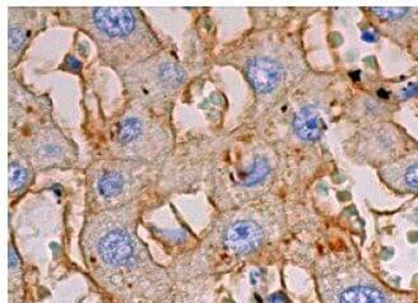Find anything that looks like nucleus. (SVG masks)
<instances>
[{"label": "nucleus", "instance_id": "obj_1", "mask_svg": "<svg viewBox=\"0 0 418 303\" xmlns=\"http://www.w3.org/2000/svg\"><path fill=\"white\" fill-rule=\"evenodd\" d=\"M84 27L97 41L99 50H134L145 40L156 41L140 13L133 8H86Z\"/></svg>", "mask_w": 418, "mask_h": 303}, {"label": "nucleus", "instance_id": "obj_2", "mask_svg": "<svg viewBox=\"0 0 418 303\" xmlns=\"http://www.w3.org/2000/svg\"><path fill=\"white\" fill-rule=\"evenodd\" d=\"M134 241L124 228L108 229L99 237L97 251L101 260L113 268L127 265L134 256Z\"/></svg>", "mask_w": 418, "mask_h": 303}, {"label": "nucleus", "instance_id": "obj_3", "mask_svg": "<svg viewBox=\"0 0 418 303\" xmlns=\"http://www.w3.org/2000/svg\"><path fill=\"white\" fill-rule=\"evenodd\" d=\"M283 70L281 64L272 58L257 56L246 65V76L252 88L258 93L266 95L274 91L281 83Z\"/></svg>", "mask_w": 418, "mask_h": 303}, {"label": "nucleus", "instance_id": "obj_4", "mask_svg": "<svg viewBox=\"0 0 418 303\" xmlns=\"http://www.w3.org/2000/svg\"><path fill=\"white\" fill-rule=\"evenodd\" d=\"M263 241V231L251 220H237L227 228L223 243L234 254H250Z\"/></svg>", "mask_w": 418, "mask_h": 303}, {"label": "nucleus", "instance_id": "obj_5", "mask_svg": "<svg viewBox=\"0 0 418 303\" xmlns=\"http://www.w3.org/2000/svg\"><path fill=\"white\" fill-rule=\"evenodd\" d=\"M67 148V142L64 137L56 131H40L32 139L31 154L40 163H51L64 157Z\"/></svg>", "mask_w": 418, "mask_h": 303}, {"label": "nucleus", "instance_id": "obj_6", "mask_svg": "<svg viewBox=\"0 0 418 303\" xmlns=\"http://www.w3.org/2000/svg\"><path fill=\"white\" fill-rule=\"evenodd\" d=\"M323 120L312 106L303 107L294 119V130L297 137L306 142L316 140L323 133Z\"/></svg>", "mask_w": 418, "mask_h": 303}, {"label": "nucleus", "instance_id": "obj_7", "mask_svg": "<svg viewBox=\"0 0 418 303\" xmlns=\"http://www.w3.org/2000/svg\"><path fill=\"white\" fill-rule=\"evenodd\" d=\"M145 124L143 119L138 116H127L119 122L116 129V142L124 147L137 145L145 137Z\"/></svg>", "mask_w": 418, "mask_h": 303}, {"label": "nucleus", "instance_id": "obj_8", "mask_svg": "<svg viewBox=\"0 0 418 303\" xmlns=\"http://www.w3.org/2000/svg\"><path fill=\"white\" fill-rule=\"evenodd\" d=\"M339 303H387V297L373 287L355 286L343 292Z\"/></svg>", "mask_w": 418, "mask_h": 303}, {"label": "nucleus", "instance_id": "obj_9", "mask_svg": "<svg viewBox=\"0 0 418 303\" xmlns=\"http://www.w3.org/2000/svg\"><path fill=\"white\" fill-rule=\"evenodd\" d=\"M127 185L125 176L116 171H106L97 179V191L104 197H115L122 194Z\"/></svg>", "mask_w": 418, "mask_h": 303}, {"label": "nucleus", "instance_id": "obj_10", "mask_svg": "<svg viewBox=\"0 0 418 303\" xmlns=\"http://www.w3.org/2000/svg\"><path fill=\"white\" fill-rule=\"evenodd\" d=\"M269 171H271L269 163L266 162V159L258 157V158L252 162V165L249 168L248 174L243 177V180L241 182H243L245 186H254V185H257L259 182L263 181L266 176L269 174Z\"/></svg>", "mask_w": 418, "mask_h": 303}, {"label": "nucleus", "instance_id": "obj_11", "mask_svg": "<svg viewBox=\"0 0 418 303\" xmlns=\"http://www.w3.org/2000/svg\"><path fill=\"white\" fill-rule=\"evenodd\" d=\"M29 180V171L24 167L18 165L17 162H12L9 166V190L15 193L22 189Z\"/></svg>", "mask_w": 418, "mask_h": 303}, {"label": "nucleus", "instance_id": "obj_12", "mask_svg": "<svg viewBox=\"0 0 418 303\" xmlns=\"http://www.w3.org/2000/svg\"><path fill=\"white\" fill-rule=\"evenodd\" d=\"M373 15L376 17H379L384 21H393V19H398L401 17L407 15L408 13V9L407 8H401V9H389V8H373Z\"/></svg>", "mask_w": 418, "mask_h": 303}, {"label": "nucleus", "instance_id": "obj_13", "mask_svg": "<svg viewBox=\"0 0 418 303\" xmlns=\"http://www.w3.org/2000/svg\"><path fill=\"white\" fill-rule=\"evenodd\" d=\"M403 183L408 189L418 191V163H413L404 168Z\"/></svg>", "mask_w": 418, "mask_h": 303}, {"label": "nucleus", "instance_id": "obj_14", "mask_svg": "<svg viewBox=\"0 0 418 303\" xmlns=\"http://www.w3.org/2000/svg\"><path fill=\"white\" fill-rule=\"evenodd\" d=\"M269 303H287V298L283 296L282 293H274L273 296L269 297L268 300Z\"/></svg>", "mask_w": 418, "mask_h": 303}, {"label": "nucleus", "instance_id": "obj_15", "mask_svg": "<svg viewBox=\"0 0 418 303\" xmlns=\"http://www.w3.org/2000/svg\"><path fill=\"white\" fill-rule=\"evenodd\" d=\"M362 38H364L365 41H370V42H373V41H375V36H373V33H369V32H365Z\"/></svg>", "mask_w": 418, "mask_h": 303}]
</instances>
